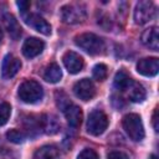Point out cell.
<instances>
[{
	"label": "cell",
	"mask_w": 159,
	"mask_h": 159,
	"mask_svg": "<svg viewBox=\"0 0 159 159\" xmlns=\"http://www.w3.org/2000/svg\"><path fill=\"white\" fill-rule=\"evenodd\" d=\"M17 94L22 102L34 104V103L41 101V98L43 96V89L39 82L27 80V81H24L19 86Z\"/></svg>",
	"instance_id": "cell-1"
},
{
	"label": "cell",
	"mask_w": 159,
	"mask_h": 159,
	"mask_svg": "<svg viewBox=\"0 0 159 159\" xmlns=\"http://www.w3.org/2000/svg\"><path fill=\"white\" fill-rule=\"evenodd\" d=\"M75 43L89 55H98L104 48L103 40L91 32H84L75 37Z\"/></svg>",
	"instance_id": "cell-2"
},
{
	"label": "cell",
	"mask_w": 159,
	"mask_h": 159,
	"mask_svg": "<svg viewBox=\"0 0 159 159\" xmlns=\"http://www.w3.org/2000/svg\"><path fill=\"white\" fill-rule=\"evenodd\" d=\"M123 128L128 137L134 142H140L144 138V127L142 123V119L135 113H129L123 117L122 120Z\"/></svg>",
	"instance_id": "cell-3"
},
{
	"label": "cell",
	"mask_w": 159,
	"mask_h": 159,
	"mask_svg": "<svg viewBox=\"0 0 159 159\" xmlns=\"http://www.w3.org/2000/svg\"><path fill=\"white\" fill-rule=\"evenodd\" d=\"M87 12L86 7L82 4H68L61 9V19L68 25L81 24L86 20Z\"/></svg>",
	"instance_id": "cell-4"
},
{
	"label": "cell",
	"mask_w": 159,
	"mask_h": 159,
	"mask_svg": "<svg viewBox=\"0 0 159 159\" xmlns=\"http://www.w3.org/2000/svg\"><path fill=\"white\" fill-rule=\"evenodd\" d=\"M108 127V117L104 112L99 109H94L89 113L88 120H87V132L91 135L98 137L102 133L106 132Z\"/></svg>",
	"instance_id": "cell-5"
},
{
	"label": "cell",
	"mask_w": 159,
	"mask_h": 159,
	"mask_svg": "<svg viewBox=\"0 0 159 159\" xmlns=\"http://www.w3.org/2000/svg\"><path fill=\"white\" fill-rule=\"evenodd\" d=\"M157 16V7L152 1L142 0L134 9V21L138 25H145Z\"/></svg>",
	"instance_id": "cell-6"
},
{
	"label": "cell",
	"mask_w": 159,
	"mask_h": 159,
	"mask_svg": "<svg viewBox=\"0 0 159 159\" xmlns=\"http://www.w3.org/2000/svg\"><path fill=\"white\" fill-rule=\"evenodd\" d=\"M73 93L82 101H91L96 94V87L89 78H82L75 83Z\"/></svg>",
	"instance_id": "cell-7"
},
{
	"label": "cell",
	"mask_w": 159,
	"mask_h": 159,
	"mask_svg": "<svg viewBox=\"0 0 159 159\" xmlns=\"http://www.w3.org/2000/svg\"><path fill=\"white\" fill-rule=\"evenodd\" d=\"M22 19L29 26L35 29L37 32H40L42 35H46V36L51 34V25L43 17H41L40 15L27 12V14H22Z\"/></svg>",
	"instance_id": "cell-8"
},
{
	"label": "cell",
	"mask_w": 159,
	"mask_h": 159,
	"mask_svg": "<svg viewBox=\"0 0 159 159\" xmlns=\"http://www.w3.org/2000/svg\"><path fill=\"white\" fill-rule=\"evenodd\" d=\"M62 61H63V65H65L66 70L70 73H72V75L81 72L82 68H83V66H84L83 58L78 53H76L75 51H67L63 55Z\"/></svg>",
	"instance_id": "cell-9"
},
{
	"label": "cell",
	"mask_w": 159,
	"mask_h": 159,
	"mask_svg": "<svg viewBox=\"0 0 159 159\" xmlns=\"http://www.w3.org/2000/svg\"><path fill=\"white\" fill-rule=\"evenodd\" d=\"M137 71L147 77H153L159 71V60L157 57H145L137 63Z\"/></svg>",
	"instance_id": "cell-10"
},
{
	"label": "cell",
	"mask_w": 159,
	"mask_h": 159,
	"mask_svg": "<svg viewBox=\"0 0 159 159\" xmlns=\"http://www.w3.org/2000/svg\"><path fill=\"white\" fill-rule=\"evenodd\" d=\"M45 48V42L41 41L37 37H30L27 40H25L24 45H22V53L25 57L27 58H34L36 56H39Z\"/></svg>",
	"instance_id": "cell-11"
},
{
	"label": "cell",
	"mask_w": 159,
	"mask_h": 159,
	"mask_svg": "<svg viewBox=\"0 0 159 159\" xmlns=\"http://www.w3.org/2000/svg\"><path fill=\"white\" fill-rule=\"evenodd\" d=\"M20 68H21V61L12 55H6L4 58L2 70H1L2 77L5 80H9V78L14 77L19 72Z\"/></svg>",
	"instance_id": "cell-12"
},
{
	"label": "cell",
	"mask_w": 159,
	"mask_h": 159,
	"mask_svg": "<svg viewBox=\"0 0 159 159\" xmlns=\"http://www.w3.org/2000/svg\"><path fill=\"white\" fill-rule=\"evenodd\" d=\"M62 112L65 113V117H66L67 123H68L70 127H72V128H78V127L81 125L83 114H82V109H81L78 106L71 103V104H68Z\"/></svg>",
	"instance_id": "cell-13"
},
{
	"label": "cell",
	"mask_w": 159,
	"mask_h": 159,
	"mask_svg": "<svg viewBox=\"0 0 159 159\" xmlns=\"http://www.w3.org/2000/svg\"><path fill=\"white\" fill-rule=\"evenodd\" d=\"M2 22H4V26H5V29L7 30L9 35H10L14 40H17V39L21 36L22 29H21V26L19 25V22H17V20L15 19L14 15H11V14H4V15H2Z\"/></svg>",
	"instance_id": "cell-14"
},
{
	"label": "cell",
	"mask_w": 159,
	"mask_h": 159,
	"mask_svg": "<svg viewBox=\"0 0 159 159\" xmlns=\"http://www.w3.org/2000/svg\"><path fill=\"white\" fill-rule=\"evenodd\" d=\"M142 42L149 47L150 50L158 51L159 50V36H158V27L157 26H152L149 29H147L143 34H142Z\"/></svg>",
	"instance_id": "cell-15"
},
{
	"label": "cell",
	"mask_w": 159,
	"mask_h": 159,
	"mask_svg": "<svg viewBox=\"0 0 159 159\" xmlns=\"http://www.w3.org/2000/svg\"><path fill=\"white\" fill-rule=\"evenodd\" d=\"M125 92L128 93V97L132 102H143L147 96L144 87L135 81H132V83L128 86Z\"/></svg>",
	"instance_id": "cell-16"
},
{
	"label": "cell",
	"mask_w": 159,
	"mask_h": 159,
	"mask_svg": "<svg viewBox=\"0 0 159 159\" xmlns=\"http://www.w3.org/2000/svg\"><path fill=\"white\" fill-rule=\"evenodd\" d=\"M61 77H62V71L56 62L50 63L43 71V80L50 83H57L61 80Z\"/></svg>",
	"instance_id": "cell-17"
},
{
	"label": "cell",
	"mask_w": 159,
	"mask_h": 159,
	"mask_svg": "<svg viewBox=\"0 0 159 159\" xmlns=\"http://www.w3.org/2000/svg\"><path fill=\"white\" fill-rule=\"evenodd\" d=\"M57 157L58 150L53 145H43L39 148L34 154V159H57Z\"/></svg>",
	"instance_id": "cell-18"
},
{
	"label": "cell",
	"mask_w": 159,
	"mask_h": 159,
	"mask_svg": "<svg viewBox=\"0 0 159 159\" xmlns=\"http://www.w3.org/2000/svg\"><path fill=\"white\" fill-rule=\"evenodd\" d=\"M40 120H41V128L43 129V132L48 134H53L60 129V124L57 119L52 116H42Z\"/></svg>",
	"instance_id": "cell-19"
},
{
	"label": "cell",
	"mask_w": 159,
	"mask_h": 159,
	"mask_svg": "<svg viewBox=\"0 0 159 159\" xmlns=\"http://www.w3.org/2000/svg\"><path fill=\"white\" fill-rule=\"evenodd\" d=\"M132 78L124 70H119L114 76V87L119 91H125L128 86L132 83Z\"/></svg>",
	"instance_id": "cell-20"
},
{
	"label": "cell",
	"mask_w": 159,
	"mask_h": 159,
	"mask_svg": "<svg viewBox=\"0 0 159 159\" xmlns=\"http://www.w3.org/2000/svg\"><path fill=\"white\" fill-rule=\"evenodd\" d=\"M6 138H7L11 143L20 144V143H24V142H25L26 134H25L22 130H19V129H10V130L6 133Z\"/></svg>",
	"instance_id": "cell-21"
},
{
	"label": "cell",
	"mask_w": 159,
	"mask_h": 159,
	"mask_svg": "<svg viewBox=\"0 0 159 159\" xmlns=\"http://www.w3.org/2000/svg\"><path fill=\"white\" fill-rule=\"evenodd\" d=\"M92 73H93V77L97 81H104L107 78V75H108V68L104 63H97L93 67Z\"/></svg>",
	"instance_id": "cell-22"
},
{
	"label": "cell",
	"mask_w": 159,
	"mask_h": 159,
	"mask_svg": "<svg viewBox=\"0 0 159 159\" xmlns=\"http://www.w3.org/2000/svg\"><path fill=\"white\" fill-rule=\"evenodd\" d=\"M10 114H11V106L6 102L1 103L0 104V127L6 124V122L10 118Z\"/></svg>",
	"instance_id": "cell-23"
},
{
	"label": "cell",
	"mask_w": 159,
	"mask_h": 159,
	"mask_svg": "<svg viewBox=\"0 0 159 159\" xmlns=\"http://www.w3.org/2000/svg\"><path fill=\"white\" fill-rule=\"evenodd\" d=\"M56 94H57V96H60V98H58V97H56V98H57V99H56V102H57L58 108H61V109L63 111L68 104H71V101L68 99V97L66 96V93H63V92H61V91H60V92L57 91V92H56Z\"/></svg>",
	"instance_id": "cell-24"
},
{
	"label": "cell",
	"mask_w": 159,
	"mask_h": 159,
	"mask_svg": "<svg viewBox=\"0 0 159 159\" xmlns=\"http://www.w3.org/2000/svg\"><path fill=\"white\" fill-rule=\"evenodd\" d=\"M77 159H99V155H98L93 149L87 148V149H83V150L78 154Z\"/></svg>",
	"instance_id": "cell-25"
},
{
	"label": "cell",
	"mask_w": 159,
	"mask_h": 159,
	"mask_svg": "<svg viewBox=\"0 0 159 159\" xmlns=\"http://www.w3.org/2000/svg\"><path fill=\"white\" fill-rule=\"evenodd\" d=\"M107 159H129V157L123 153V152H118V150H114V152H111L108 153L107 155Z\"/></svg>",
	"instance_id": "cell-26"
},
{
	"label": "cell",
	"mask_w": 159,
	"mask_h": 159,
	"mask_svg": "<svg viewBox=\"0 0 159 159\" xmlns=\"http://www.w3.org/2000/svg\"><path fill=\"white\" fill-rule=\"evenodd\" d=\"M16 5L20 7L21 14H25V12L27 11L29 6H30V2H29V1H17V2H16Z\"/></svg>",
	"instance_id": "cell-27"
},
{
	"label": "cell",
	"mask_w": 159,
	"mask_h": 159,
	"mask_svg": "<svg viewBox=\"0 0 159 159\" xmlns=\"http://www.w3.org/2000/svg\"><path fill=\"white\" fill-rule=\"evenodd\" d=\"M153 127H154L155 132L159 130V125H158V107H155V109L153 112Z\"/></svg>",
	"instance_id": "cell-28"
},
{
	"label": "cell",
	"mask_w": 159,
	"mask_h": 159,
	"mask_svg": "<svg viewBox=\"0 0 159 159\" xmlns=\"http://www.w3.org/2000/svg\"><path fill=\"white\" fill-rule=\"evenodd\" d=\"M149 159H158V158H157V155H155V154H152Z\"/></svg>",
	"instance_id": "cell-29"
},
{
	"label": "cell",
	"mask_w": 159,
	"mask_h": 159,
	"mask_svg": "<svg viewBox=\"0 0 159 159\" xmlns=\"http://www.w3.org/2000/svg\"><path fill=\"white\" fill-rule=\"evenodd\" d=\"M2 40V30H1V27H0V41Z\"/></svg>",
	"instance_id": "cell-30"
}]
</instances>
